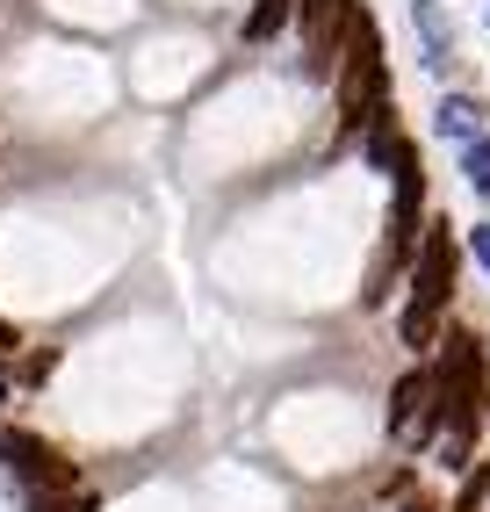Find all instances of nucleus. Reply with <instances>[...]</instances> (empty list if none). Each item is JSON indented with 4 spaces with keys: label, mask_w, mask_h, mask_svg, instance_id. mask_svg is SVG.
Returning a JSON list of instances; mask_svg holds the SVG:
<instances>
[{
    "label": "nucleus",
    "mask_w": 490,
    "mask_h": 512,
    "mask_svg": "<svg viewBox=\"0 0 490 512\" xmlns=\"http://www.w3.org/2000/svg\"><path fill=\"white\" fill-rule=\"evenodd\" d=\"M390 109V65H382V37L375 22L354 15L346 22V51H339V123L361 130L368 116Z\"/></svg>",
    "instance_id": "1"
},
{
    "label": "nucleus",
    "mask_w": 490,
    "mask_h": 512,
    "mask_svg": "<svg viewBox=\"0 0 490 512\" xmlns=\"http://www.w3.org/2000/svg\"><path fill=\"white\" fill-rule=\"evenodd\" d=\"M454 296V238L447 224H433L418 238V260H411V311H404V347H433V325Z\"/></svg>",
    "instance_id": "2"
},
{
    "label": "nucleus",
    "mask_w": 490,
    "mask_h": 512,
    "mask_svg": "<svg viewBox=\"0 0 490 512\" xmlns=\"http://www.w3.org/2000/svg\"><path fill=\"white\" fill-rule=\"evenodd\" d=\"M0 462H8L15 476H29V484H44V491H73V462H65L58 448H44L37 433L0 426Z\"/></svg>",
    "instance_id": "3"
},
{
    "label": "nucleus",
    "mask_w": 490,
    "mask_h": 512,
    "mask_svg": "<svg viewBox=\"0 0 490 512\" xmlns=\"http://www.w3.org/2000/svg\"><path fill=\"white\" fill-rule=\"evenodd\" d=\"M346 22H354V8L346 0H303V37H310V73H325L339 37H346Z\"/></svg>",
    "instance_id": "4"
},
{
    "label": "nucleus",
    "mask_w": 490,
    "mask_h": 512,
    "mask_svg": "<svg viewBox=\"0 0 490 512\" xmlns=\"http://www.w3.org/2000/svg\"><path fill=\"white\" fill-rule=\"evenodd\" d=\"M433 130H440L447 145H476L483 130H490V109H483L476 94H447L440 109H433Z\"/></svg>",
    "instance_id": "5"
},
{
    "label": "nucleus",
    "mask_w": 490,
    "mask_h": 512,
    "mask_svg": "<svg viewBox=\"0 0 490 512\" xmlns=\"http://www.w3.org/2000/svg\"><path fill=\"white\" fill-rule=\"evenodd\" d=\"M411 22H418V37H426V65H433V73H447V58H454V22L440 15V0H411Z\"/></svg>",
    "instance_id": "6"
},
{
    "label": "nucleus",
    "mask_w": 490,
    "mask_h": 512,
    "mask_svg": "<svg viewBox=\"0 0 490 512\" xmlns=\"http://www.w3.org/2000/svg\"><path fill=\"white\" fill-rule=\"evenodd\" d=\"M440 390H433V375H404L397 383V412H390V426L404 433V440H418V426H426V404H433Z\"/></svg>",
    "instance_id": "7"
},
{
    "label": "nucleus",
    "mask_w": 490,
    "mask_h": 512,
    "mask_svg": "<svg viewBox=\"0 0 490 512\" xmlns=\"http://www.w3.org/2000/svg\"><path fill=\"white\" fill-rule=\"evenodd\" d=\"M462 181H469L476 195H490V130H483L476 145H462Z\"/></svg>",
    "instance_id": "8"
},
{
    "label": "nucleus",
    "mask_w": 490,
    "mask_h": 512,
    "mask_svg": "<svg viewBox=\"0 0 490 512\" xmlns=\"http://www.w3.org/2000/svg\"><path fill=\"white\" fill-rule=\"evenodd\" d=\"M282 22H289V0H260V8H253V22H245V37L260 44V37H274Z\"/></svg>",
    "instance_id": "9"
},
{
    "label": "nucleus",
    "mask_w": 490,
    "mask_h": 512,
    "mask_svg": "<svg viewBox=\"0 0 490 512\" xmlns=\"http://www.w3.org/2000/svg\"><path fill=\"white\" fill-rule=\"evenodd\" d=\"M483 498H490V469H476V476H469V491H462V512H476Z\"/></svg>",
    "instance_id": "10"
},
{
    "label": "nucleus",
    "mask_w": 490,
    "mask_h": 512,
    "mask_svg": "<svg viewBox=\"0 0 490 512\" xmlns=\"http://www.w3.org/2000/svg\"><path fill=\"white\" fill-rule=\"evenodd\" d=\"M469 246H476V260L490 267V224H476V231H469Z\"/></svg>",
    "instance_id": "11"
},
{
    "label": "nucleus",
    "mask_w": 490,
    "mask_h": 512,
    "mask_svg": "<svg viewBox=\"0 0 490 512\" xmlns=\"http://www.w3.org/2000/svg\"><path fill=\"white\" fill-rule=\"evenodd\" d=\"M0 404H8V383H0Z\"/></svg>",
    "instance_id": "12"
},
{
    "label": "nucleus",
    "mask_w": 490,
    "mask_h": 512,
    "mask_svg": "<svg viewBox=\"0 0 490 512\" xmlns=\"http://www.w3.org/2000/svg\"><path fill=\"white\" fill-rule=\"evenodd\" d=\"M411 512H426V505H411Z\"/></svg>",
    "instance_id": "13"
}]
</instances>
